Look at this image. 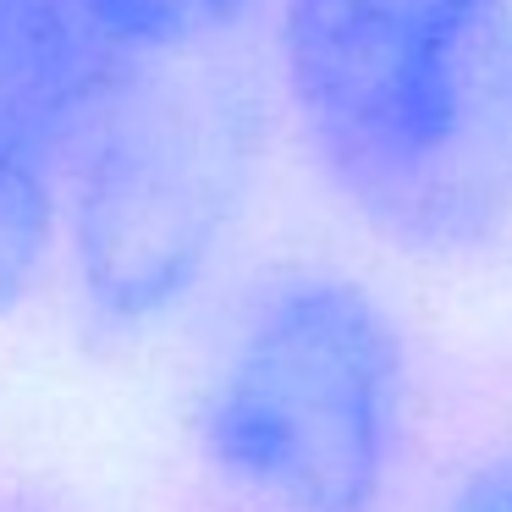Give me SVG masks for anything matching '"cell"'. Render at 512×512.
<instances>
[{"mask_svg": "<svg viewBox=\"0 0 512 512\" xmlns=\"http://www.w3.org/2000/svg\"><path fill=\"white\" fill-rule=\"evenodd\" d=\"M281 67L320 171L391 243L512 226V0H287Z\"/></svg>", "mask_w": 512, "mask_h": 512, "instance_id": "6da1fadb", "label": "cell"}, {"mask_svg": "<svg viewBox=\"0 0 512 512\" xmlns=\"http://www.w3.org/2000/svg\"><path fill=\"white\" fill-rule=\"evenodd\" d=\"M259 160V94L243 67L171 50L133 67L78 149L72 265L89 309L111 325L171 314L243 215Z\"/></svg>", "mask_w": 512, "mask_h": 512, "instance_id": "3957f363", "label": "cell"}, {"mask_svg": "<svg viewBox=\"0 0 512 512\" xmlns=\"http://www.w3.org/2000/svg\"><path fill=\"white\" fill-rule=\"evenodd\" d=\"M402 336L358 281L309 270L248 309L204 397V452L259 512H375L402 430Z\"/></svg>", "mask_w": 512, "mask_h": 512, "instance_id": "7a4b0ae2", "label": "cell"}, {"mask_svg": "<svg viewBox=\"0 0 512 512\" xmlns=\"http://www.w3.org/2000/svg\"><path fill=\"white\" fill-rule=\"evenodd\" d=\"M83 6L133 56H171V50H199L221 39L259 0H83Z\"/></svg>", "mask_w": 512, "mask_h": 512, "instance_id": "8992f818", "label": "cell"}, {"mask_svg": "<svg viewBox=\"0 0 512 512\" xmlns=\"http://www.w3.org/2000/svg\"><path fill=\"white\" fill-rule=\"evenodd\" d=\"M127 78L133 50L83 0H0V122L45 160L89 144Z\"/></svg>", "mask_w": 512, "mask_h": 512, "instance_id": "277c9868", "label": "cell"}, {"mask_svg": "<svg viewBox=\"0 0 512 512\" xmlns=\"http://www.w3.org/2000/svg\"><path fill=\"white\" fill-rule=\"evenodd\" d=\"M441 512H512V446H501L479 468H468Z\"/></svg>", "mask_w": 512, "mask_h": 512, "instance_id": "52a82bcc", "label": "cell"}, {"mask_svg": "<svg viewBox=\"0 0 512 512\" xmlns=\"http://www.w3.org/2000/svg\"><path fill=\"white\" fill-rule=\"evenodd\" d=\"M50 243H56L50 160L0 122V314L34 292Z\"/></svg>", "mask_w": 512, "mask_h": 512, "instance_id": "5b68a950", "label": "cell"}]
</instances>
